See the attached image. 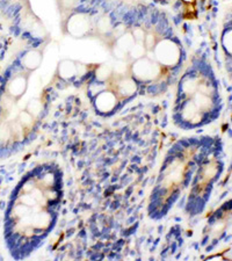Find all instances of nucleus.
Returning <instances> with one entry per match:
<instances>
[{
    "mask_svg": "<svg viewBox=\"0 0 232 261\" xmlns=\"http://www.w3.org/2000/svg\"><path fill=\"white\" fill-rule=\"evenodd\" d=\"M154 58L162 65L174 66L180 61V48L172 40H162L154 45Z\"/></svg>",
    "mask_w": 232,
    "mask_h": 261,
    "instance_id": "1",
    "label": "nucleus"
},
{
    "mask_svg": "<svg viewBox=\"0 0 232 261\" xmlns=\"http://www.w3.org/2000/svg\"><path fill=\"white\" fill-rule=\"evenodd\" d=\"M132 70L134 78L141 82L153 81L159 72L158 65H156L150 58L145 56L135 61Z\"/></svg>",
    "mask_w": 232,
    "mask_h": 261,
    "instance_id": "2",
    "label": "nucleus"
},
{
    "mask_svg": "<svg viewBox=\"0 0 232 261\" xmlns=\"http://www.w3.org/2000/svg\"><path fill=\"white\" fill-rule=\"evenodd\" d=\"M29 72H19L14 74L10 81L7 82L5 87V94L10 96L14 101L19 100L21 96L26 93L28 87Z\"/></svg>",
    "mask_w": 232,
    "mask_h": 261,
    "instance_id": "3",
    "label": "nucleus"
},
{
    "mask_svg": "<svg viewBox=\"0 0 232 261\" xmlns=\"http://www.w3.org/2000/svg\"><path fill=\"white\" fill-rule=\"evenodd\" d=\"M91 28L90 16L85 13H77L71 16L67 22V31L72 36L82 37L86 35Z\"/></svg>",
    "mask_w": 232,
    "mask_h": 261,
    "instance_id": "4",
    "label": "nucleus"
},
{
    "mask_svg": "<svg viewBox=\"0 0 232 261\" xmlns=\"http://www.w3.org/2000/svg\"><path fill=\"white\" fill-rule=\"evenodd\" d=\"M135 39L132 33H124L123 35L120 36L116 41L115 47H114V56H115L117 60H124L126 54H129L130 49L133 48L135 44Z\"/></svg>",
    "mask_w": 232,
    "mask_h": 261,
    "instance_id": "5",
    "label": "nucleus"
},
{
    "mask_svg": "<svg viewBox=\"0 0 232 261\" xmlns=\"http://www.w3.org/2000/svg\"><path fill=\"white\" fill-rule=\"evenodd\" d=\"M42 53L40 50H29L22 56V60H21V65L24 70H27L28 72H32V71L36 70L37 67L41 65L42 63Z\"/></svg>",
    "mask_w": 232,
    "mask_h": 261,
    "instance_id": "6",
    "label": "nucleus"
},
{
    "mask_svg": "<svg viewBox=\"0 0 232 261\" xmlns=\"http://www.w3.org/2000/svg\"><path fill=\"white\" fill-rule=\"evenodd\" d=\"M95 105L100 112H112L116 106V95L112 92L102 91L96 95Z\"/></svg>",
    "mask_w": 232,
    "mask_h": 261,
    "instance_id": "7",
    "label": "nucleus"
},
{
    "mask_svg": "<svg viewBox=\"0 0 232 261\" xmlns=\"http://www.w3.org/2000/svg\"><path fill=\"white\" fill-rule=\"evenodd\" d=\"M58 74L64 81H70L77 75V63L70 60H64L58 65Z\"/></svg>",
    "mask_w": 232,
    "mask_h": 261,
    "instance_id": "8",
    "label": "nucleus"
},
{
    "mask_svg": "<svg viewBox=\"0 0 232 261\" xmlns=\"http://www.w3.org/2000/svg\"><path fill=\"white\" fill-rule=\"evenodd\" d=\"M119 93L123 96H132L133 94H135V92L137 90V85L136 82L134 81L132 78H124L119 83Z\"/></svg>",
    "mask_w": 232,
    "mask_h": 261,
    "instance_id": "9",
    "label": "nucleus"
},
{
    "mask_svg": "<svg viewBox=\"0 0 232 261\" xmlns=\"http://www.w3.org/2000/svg\"><path fill=\"white\" fill-rule=\"evenodd\" d=\"M12 138H13V134H12L10 122H0V143H7Z\"/></svg>",
    "mask_w": 232,
    "mask_h": 261,
    "instance_id": "10",
    "label": "nucleus"
},
{
    "mask_svg": "<svg viewBox=\"0 0 232 261\" xmlns=\"http://www.w3.org/2000/svg\"><path fill=\"white\" fill-rule=\"evenodd\" d=\"M42 109H43V106H42L41 100L39 99H32L26 106V111L29 113V114H32L34 117L40 116V114L42 113Z\"/></svg>",
    "mask_w": 232,
    "mask_h": 261,
    "instance_id": "11",
    "label": "nucleus"
},
{
    "mask_svg": "<svg viewBox=\"0 0 232 261\" xmlns=\"http://www.w3.org/2000/svg\"><path fill=\"white\" fill-rule=\"evenodd\" d=\"M145 53H146V48L144 43H142V42H135L133 48L130 49L129 55L132 56V58H134V60L136 61V60H139V58L144 57Z\"/></svg>",
    "mask_w": 232,
    "mask_h": 261,
    "instance_id": "12",
    "label": "nucleus"
},
{
    "mask_svg": "<svg viewBox=\"0 0 232 261\" xmlns=\"http://www.w3.org/2000/svg\"><path fill=\"white\" fill-rule=\"evenodd\" d=\"M34 119H35V117H34L32 114H29L27 111H21L19 113L18 119H16V120L20 122V124L22 125L23 129H26V128L31 127V125L33 124Z\"/></svg>",
    "mask_w": 232,
    "mask_h": 261,
    "instance_id": "13",
    "label": "nucleus"
},
{
    "mask_svg": "<svg viewBox=\"0 0 232 261\" xmlns=\"http://www.w3.org/2000/svg\"><path fill=\"white\" fill-rule=\"evenodd\" d=\"M112 74V67L109 65H101L100 67H98V70H96V79H98V82H106L107 79L111 77Z\"/></svg>",
    "mask_w": 232,
    "mask_h": 261,
    "instance_id": "14",
    "label": "nucleus"
},
{
    "mask_svg": "<svg viewBox=\"0 0 232 261\" xmlns=\"http://www.w3.org/2000/svg\"><path fill=\"white\" fill-rule=\"evenodd\" d=\"M98 28L100 32H109L112 29V23H111V20L108 18H101L98 21Z\"/></svg>",
    "mask_w": 232,
    "mask_h": 261,
    "instance_id": "15",
    "label": "nucleus"
},
{
    "mask_svg": "<svg viewBox=\"0 0 232 261\" xmlns=\"http://www.w3.org/2000/svg\"><path fill=\"white\" fill-rule=\"evenodd\" d=\"M133 36H134V39L136 42H142V43H144L146 34L142 28H135L134 32H133Z\"/></svg>",
    "mask_w": 232,
    "mask_h": 261,
    "instance_id": "16",
    "label": "nucleus"
}]
</instances>
